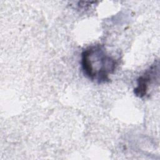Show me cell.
<instances>
[{"label": "cell", "instance_id": "obj_2", "mask_svg": "<svg viewBox=\"0 0 160 160\" xmlns=\"http://www.w3.org/2000/svg\"><path fill=\"white\" fill-rule=\"evenodd\" d=\"M159 61H154V63L140 76L137 79V86L134 89V94L140 98L144 97L149 86L159 79Z\"/></svg>", "mask_w": 160, "mask_h": 160}, {"label": "cell", "instance_id": "obj_1", "mask_svg": "<svg viewBox=\"0 0 160 160\" xmlns=\"http://www.w3.org/2000/svg\"><path fill=\"white\" fill-rule=\"evenodd\" d=\"M81 63L84 74L98 83L109 82L110 75L118 66V60L99 44L90 46L82 52Z\"/></svg>", "mask_w": 160, "mask_h": 160}]
</instances>
